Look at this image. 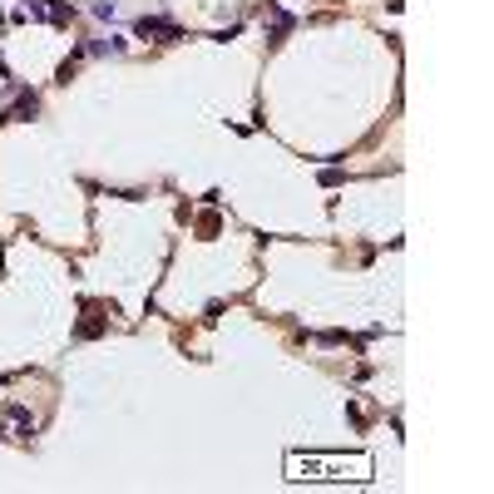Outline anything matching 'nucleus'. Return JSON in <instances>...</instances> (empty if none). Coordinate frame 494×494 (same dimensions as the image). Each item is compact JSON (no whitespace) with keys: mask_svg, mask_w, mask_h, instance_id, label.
<instances>
[{"mask_svg":"<svg viewBox=\"0 0 494 494\" xmlns=\"http://www.w3.org/2000/svg\"><path fill=\"white\" fill-rule=\"evenodd\" d=\"M134 35H144V40H183V30L173 25V20H163V15H144V20H134Z\"/></svg>","mask_w":494,"mask_h":494,"instance_id":"nucleus-1","label":"nucleus"},{"mask_svg":"<svg viewBox=\"0 0 494 494\" xmlns=\"http://www.w3.org/2000/svg\"><path fill=\"white\" fill-rule=\"evenodd\" d=\"M35 109H40V99H35V90H20V99L5 109V119H35Z\"/></svg>","mask_w":494,"mask_h":494,"instance_id":"nucleus-2","label":"nucleus"},{"mask_svg":"<svg viewBox=\"0 0 494 494\" xmlns=\"http://www.w3.org/2000/svg\"><path fill=\"white\" fill-rule=\"evenodd\" d=\"M296 25V15H287V10H277V20H272V30H267V45H282V35Z\"/></svg>","mask_w":494,"mask_h":494,"instance_id":"nucleus-3","label":"nucleus"},{"mask_svg":"<svg viewBox=\"0 0 494 494\" xmlns=\"http://www.w3.org/2000/svg\"><path fill=\"white\" fill-rule=\"evenodd\" d=\"M90 55H124V40L119 35H109V40H95V45H85Z\"/></svg>","mask_w":494,"mask_h":494,"instance_id":"nucleus-4","label":"nucleus"},{"mask_svg":"<svg viewBox=\"0 0 494 494\" xmlns=\"http://www.w3.org/2000/svg\"><path fill=\"white\" fill-rule=\"evenodd\" d=\"M95 15H99V20H114V15H119V5H114V0H99Z\"/></svg>","mask_w":494,"mask_h":494,"instance_id":"nucleus-5","label":"nucleus"}]
</instances>
